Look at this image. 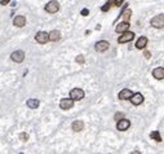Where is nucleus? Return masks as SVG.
<instances>
[{"instance_id": "7", "label": "nucleus", "mask_w": 164, "mask_h": 154, "mask_svg": "<svg viewBox=\"0 0 164 154\" xmlns=\"http://www.w3.org/2000/svg\"><path fill=\"white\" fill-rule=\"evenodd\" d=\"M129 127H130V122L128 119H125V118L119 119L118 120V123H116V128L119 131H127Z\"/></svg>"}, {"instance_id": "11", "label": "nucleus", "mask_w": 164, "mask_h": 154, "mask_svg": "<svg viewBox=\"0 0 164 154\" xmlns=\"http://www.w3.org/2000/svg\"><path fill=\"white\" fill-rule=\"evenodd\" d=\"M128 29H129V22H127V21H123V22H120L119 25H116V27H115V31L118 32V34H123V32L128 31Z\"/></svg>"}, {"instance_id": "28", "label": "nucleus", "mask_w": 164, "mask_h": 154, "mask_svg": "<svg viewBox=\"0 0 164 154\" xmlns=\"http://www.w3.org/2000/svg\"><path fill=\"white\" fill-rule=\"evenodd\" d=\"M143 56H145L146 58H150V56H151V54H150V52H149V51H145V53H143Z\"/></svg>"}, {"instance_id": "25", "label": "nucleus", "mask_w": 164, "mask_h": 154, "mask_svg": "<svg viewBox=\"0 0 164 154\" xmlns=\"http://www.w3.org/2000/svg\"><path fill=\"white\" fill-rule=\"evenodd\" d=\"M9 1L11 0H0V5H6V4H9Z\"/></svg>"}, {"instance_id": "23", "label": "nucleus", "mask_w": 164, "mask_h": 154, "mask_svg": "<svg viewBox=\"0 0 164 154\" xmlns=\"http://www.w3.org/2000/svg\"><path fill=\"white\" fill-rule=\"evenodd\" d=\"M111 5H115V6H119L120 4L123 3V0H110Z\"/></svg>"}, {"instance_id": "16", "label": "nucleus", "mask_w": 164, "mask_h": 154, "mask_svg": "<svg viewBox=\"0 0 164 154\" xmlns=\"http://www.w3.org/2000/svg\"><path fill=\"white\" fill-rule=\"evenodd\" d=\"M71 128H73L74 132H80V131L84 130V122L83 120H75L73 126H71Z\"/></svg>"}, {"instance_id": "19", "label": "nucleus", "mask_w": 164, "mask_h": 154, "mask_svg": "<svg viewBox=\"0 0 164 154\" xmlns=\"http://www.w3.org/2000/svg\"><path fill=\"white\" fill-rule=\"evenodd\" d=\"M130 14H132V11H130L129 8H125V11H123V12H122V16H123L124 21H127V22H129Z\"/></svg>"}, {"instance_id": "21", "label": "nucleus", "mask_w": 164, "mask_h": 154, "mask_svg": "<svg viewBox=\"0 0 164 154\" xmlns=\"http://www.w3.org/2000/svg\"><path fill=\"white\" fill-rule=\"evenodd\" d=\"M110 6H111V3H110V0H109V1H107L106 4H105L102 8H101V11H102V12H107L110 9Z\"/></svg>"}, {"instance_id": "5", "label": "nucleus", "mask_w": 164, "mask_h": 154, "mask_svg": "<svg viewBox=\"0 0 164 154\" xmlns=\"http://www.w3.org/2000/svg\"><path fill=\"white\" fill-rule=\"evenodd\" d=\"M35 40L40 44H45L49 40V34L45 31H39V32H36V35H35Z\"/></svg>"}, {"instance_id": "22", "label": "nucleus", "mask_w": 164, "mask_h": 154, "mask_svg": "<svg viewBox=\"0 0 164 154\" xmlns=\"http://www.w3.org/2000/svg\"><path fill=\"white\" fill-rule=\"evenodd\" d=\"M19 139H21L22 141H27V140H29V135L26 132H22L21 135H19Z\"/></svg>"}, {"instance_id": "3", "label": "nucleus", "mask_w": 164, "mask_h": 154, "mask_svg": "<svg viewBox=\"0 0 164 154\" xmlns=\"http://www.w3.org/2000/svg\"><path fill=\"white\" fill-rule=\"evenodd\" d=\"M134 38V34L132 31H125L122 34V37H119L118 39V42H119L120 44H124V43H129V42H132Z\"/></svg>"}, {"instance_id": "20", "label": "nucleus", "mask_w": 164, "mask_h": 154, "mask_svg": "<svg viewBox=\"0 0 164 154\" xmlns=\"http://www.w3.org/2000/svg\"><path fill=\"white\" fill-rule=\"evenodd\" d=\"M150 137H151L153 140H155V141H158V143L162 141V136H160V133L158 132V131H154V132L150 133Z\"/></svg>"}, {"instance_id": "9", "label": "nucleus", "mask_w": 164, "mask_h": 154, "mask_svg": "<svg viewBox=\"0 0 164 154\" xmlns=\"http://www.w3.org/2000/svg\"><path fill=\"white\" fill-rule=\"evenodd\" d=\"M74 101L70 97V99H62L60 101V106H61V109H63V110H68V109H71V107L74 106Z\"/></svg>"}, {"instance_id": "2", "label": "nucleus", "mask_w": 164, "mask_h": 154, "mask_svg": "<svg viewBox=\"0 0 164 154\" xmlns=\"http://www.w3.org/2000/svg\"><path fill=\"white\" fill-rule=\"evenodd\" d=\"M70 97L75 101H80L84 99V91L81 90V88H74V90H71L70 92Z\"/></svg>"}, {"instance_id": "13", "label": "nucleus", "mask_w": 164, "mask_h": 154, "mask_svg": "<svg viewBox=\"0 0 164 154\" xmlns=\"http://www.w3.org/2000/svg\"><path fill=\"white\" fill-rule=\"evenodd\" d=\"M118 96H119L120 100H129L130 97L133 96V92H132L130 90H128V88H124V90L120 91Z\"/></svg>"}, {"instance_id": "18", "label": "nucleus", "mask_w": 164, "mask_h": 154, "mask_svg": "<svg viewBox=\"0 0 164 154\" xmlns=\"http://www.w3.org/2000/svg\"><path fill=\"white\" fill-rule=\"evenodd\" d=\"M60 38H61V32L58 30H53L49 32V40L51 42H57L60 40Z\"/></svg>"}, {"instance_id": "27", "label": "nucleus", "mask_w": 164, "mask_h": 154, "mask_svg": "<svg viewBox=\"0 0 164 154\" xmlns=\"http://www.w3.org/2000/svg\"><path fill=\"white\" fill-rule=\"evenodd\" d=\"M119 118H123V114H122V113H118V114H115V119L119 120Z\"/></svg>"}, {"instance_id": "8", "label": "nucleus", "mask_w": 164, "mask_h": 154, "mask_svg": "<svg viewBox=\"0 0 164 154\" xmlns=\"http://www.w3.org/2000/svg\"><path fill=\"white\" fill-rule=\"evenodd\" d=\"M109 47H110V44H109V42H106V40H100L94 44V49L97 52H105V51L109 49Z\"/></svg>"}, {"instance_id": "10", "label": "nucleus", "mask_w": 164, "mask_h": 154, "mask_svg": "<svg viewBox=\"0 0 164 154\" xmlns=\"http://www.w3.org/2000/svg\"><path fill=\"white\" fill-rule=\"evenodd\" d=\"M129 101L132 102L133 105H141L143 102V95L142 93H140V92H137V93H133V96L129 99Z\"/></svg>"}, {"instance_id": "12", "label": "nucleus", "mask_w": 164, "mask_h": 154, "mask_svg": "<svg viewBox=\"0 0 164 154\" xmlns=\"http://www.w3.org/2000/svg\"><path fill=\"white\" fill-rule=\"evenodd\" d=\"M13 25L16 27H24L26 25V17L25 16H16L14 19H13Z\"/></svg>"}, {"instance_id": "6", "label": "nucleus", "mask_w": 164, "mask_h": 154, "mask_svg": "<svg viewBox=\"0 0 164 154\" xmlns=\"http://www.w3.org/2000/svg\"><path fill=\"white\" fill-rule=\"evenodd\" d=\"M45 11L48 13H56L60 11V4H58V1H56V0H52V1H49L47 5H45Z\"/></svg>"}, {"instance_id": "26", "label": "nucleus", "mask_w": 164, "mask_h": 154, "mask_svg": "<svg viewBox=\"0 0 164 154\" xmlns=\"http://www.w3.org/2000/svg\"><path fill=\"white\" fill-rule=\"evenodd\" d=\"M89 14V11H88V9H83V11H81V16H88Z\"/></svg>"}, {"instance_id": "17", "label": "nucleus", "mask_w": 164, "mask_h": 154, "mask_svg": "<svg viewBox=\"0 0 164 154\" xmlns=\"http://www.w3.org/2000/svg\"><path fill=\"white\" fill-rule=\"evenodd\" d=\"M26 105H27L29 109H38V106L40 105V102H39L38 99H30V100H27Z\"/></svg>"}, {"instance_id": "24", "label": "nucleus", "mask_w": 164, "mask_h": 154, "mask_svg": "<svg viewBox=\"0 0 164 154\" xmlns=\"http://www.w3.org/2000/svg\"><path fill=\"white\" fill-rule=\"evenodd\" d=\"M78 62V64H84V56H81V54H79L76 57V60H75Z\"/></svg>"}, {"instance_id": "1", "label": "nucleus", "mask_w": 164, "mask_h": 154, "mask_svg": "<svg viewBox=\"0 0 164 154\" xmlns=\"http://www.w3.org/2000/svg\"><path fill=\"white\" fill-rule=\"evenodd\" d=\"M150 24H151V26L155 29H164V13L153 17L151 21H150Z\"/></svg>"}, {"instance_id": "4", "label": "nucleus", "mask_w": 164, "mask_h": 154, "mask_svg": "<svg viewBox=\"0 0 164 154\" xmlns=\"http://www.w3.org/2000/svg\"><path fill=\"white\" fill-rule=\"evenodd\" d=\"M11 58L13 62H17V64H21L22 61L25 60V52L18 49V51H14L13 53L11 54Z\"/></svg>"}, {"instance_id": "15", "label": "nucleus", "mask_w": 164, "mask_h": 154, "mask_svg": "<svg viewBox=\"0 0 164 154\" xmlns=\"http://www.w3.org/2000/svg\"><path fill=\"white\" fill-rule=\"evenodd\" d=\"M147 38L146 37H140L138 39H137L136 42V48H138V49H143V48L147 45Z\"/></svg>"}, {"instance_id": "14", "label": "nucleus", "mask_w": 164, "mask_h": 154, "mask_svg": "<svg viewBox=\"0 0 164 154\" xmlns=\"http://www.w3.org/2000/svg\"><path fill=\"white\" fill-rule=\"evenodd\" d=\"M153 77L155 78V79H158V80H162L164 79V67H155L153 70Z\"/></svg>"}]
</instances>
